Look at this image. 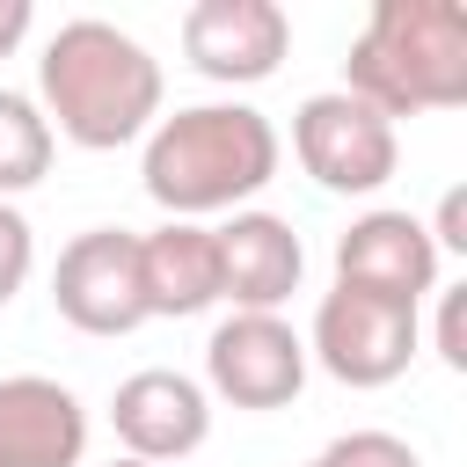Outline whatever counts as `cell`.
<instances>
[{
	"instance_id": "6da1fadb",
	"label": "cell",
	"mask_w": 467,
	"mask_h": 467,
	"mask_svg": "<svg viewBox=\"0 0 467 467\" xmlns=\"http://www.w3.org/2000/svg\"><path fill=\"white\" fill-rule=\"evenodd\" d=\"M161 58L102 22V15H73L44 36V58H36V109L51 124V139H73L88 153H117L131 139H146L161 124Z\"/></svg>"
},
{
	"instance_id": "7a4b0ae2",
	"label": "cell",
	"mask_w": 467,
	"mask_h": 467,
	"mask_svg": "<svg viewBox=\"0 0 467 467\" xmlns=\"http://www.w3.org/2000/svg\"><path fill=\"white\" fill-rule=\"evenodd\" d=\"M277 161L285 139L255 102H190L161 109V124L146 131L139 182L168 219L204 226V212H248V197L270 190Z\"/></svg>"
},
{
	"instance_id": "3957f363",
	"label": "cell",
	"mask_w": 467,
	"mask_h": 467,
	"mask_svg": "<svg viewBox=\"0 0 467 467\" xmlns=\"http://www.w3.org/2000/svg\"><path fill=\"white\" fill-rule=\"evenodd\" d=\"M343 95L372 102L387 124L467 102V7L452 0H379L343 58Z\"/></svg>"
},
{
	"instance_id": "277c9868",
	"label": "cell",
	"mask_w": 467,
	"mask_h": 467,
	"mask_svg": "<svg viewBox=\"0 0 467 467\" xmlns=\"http://www.w3.org/2000/svg\"><path fill=\"white\" fill-rule=\"evenodd\" d=\"M292 153L328 197H372L401 168V131L372 102H358L343 88H321L292 109Z\"/></svg>"
},
{
	"instance_id": "5b68a950",
	"label": "cell",
	"mask_w": 467,
	"mask_h": 467,
	"mask_svg": "<svg viewBox=\"0 0 467 467\" xmlns=\"http://www.w3.org/2000/svg\"><path fill=\"white\" fill-rule=\"evenodd\" d=\"M416 350H423V314L350 292V285L321 292L314 328H306V365H321L343 387H394L416 365Z\"/></svg>"
},
{
	"instance_id": "8992f818",
	"label": "cell",
	"mask_w": 467,
	"mask_h": 467,
	"mask_svg": "<svg viewBox=\"0 0 467 467\" xmlns=\"http://www.w3.org/2000/svg\"><path fill=\"white\" fill-rule=\"evenodd\" d=\"M204 394L234 409H292L306 387V336L285 314H226L204 336Z\"/></svg>"
},
{
	"instance_id": "52a82bcc",
	"label": "cell",
	"mask_w": 467,
	"mask_h": 467,
	"mask_svg": "<svg viewBox=\"0 0 467 467\" xmlns=\"http://www.w3.org/2000/svg\"><path fill=\"white\" fill-rule=\"evenodd\" d=\"M51 306L80 336H131L146 321L139 299V234L124 226H88L58 248L51 263Z\"/></svg>"
},
{
	"instance_id": "ba28073f",
	"label": "cell",
	"mask_w": 467,
	"mask_h": 467,
	"mask_svg": "<svg viewBox=\"0 0 467 467\" xmlns=\"http://www.w3.org/2000/svg\"><path fill=\"white\" fill-rule=\"evenodd\" d=\"M292 15L277 0H197L182 7V58L219 88H255L285 66Z\"/></svg>"
},
{
	"instance_id": "9c48e42d",
	"label": "cell",
	"mask_w": 467,
	"mask_h": 467,
	"mask_svg": "<svg viewBox=\"0 0 467 467\" xmlns=\"http://www.w3.org/2000/svg\"><path fill=\"white\" fill-rule=\"evenodd\" d=\"M438 241L423 234L416 212H358L343 234H336V285L350 292H372V299H394V306H423L438 292Z\"/></svg>"
},
{
	"instance_id": "30bf717a",
	"label": "cell",
	"mask_w": 467,
	"mask_h": 467,
	"mask_svg": "<svg viewBox=\"0 0 467 467\" xmlns=\"http://www.w3.org/2000/svg\"><path fill=\"white\" fill-rule=\"evenodd\" d=\"M109 431H117V445H124L131 460L175 467V460H190V452L212 438V394H204L190 372H175V365H146V372L117 379V394H109Z\"/></svg>"
},
{
	"instance_id": "8fae6325",
	"label": "cell",
	"mask_w": 467,
	"mask_h": 467,
	"mask_svg": "<svg viewBox=\"0 0 467 467\" xmlns=\"http://www.w3.org/2000/svg\"><path fill=\"white\" fill-rule=\"evenodd\" d=\"M212 234H219V299H226L234 314H277V306L299 292V277H306V241H299V226H292L285 212L248 204V212H234L226 226H212Z\"/></svg>"
},
{
	"instance_id": "7c38bea8",
	"label": "cell",
	"mask_w": 467,
	"mask_h": 467,
	"mask_svg": "<svg viewBox=\"0 0 467 467\" xmlns=\"http://www.w3.org/2000/svg\"><path fill=\"white\" fill-rule=\"evenodd\" d=\"M88 460V409L51 372L0 379V467H80Z\"/></svg>"
},
{
	"instance_id": "4fadbf2b",
	"label": "cell",
	"mask_w": 467,
	"mask_h": 467,
	"mask_svg": "<svg viewBox=\"0 0 467 467\" xmlns=\"http://www.w3.org/2000/svg\"><path fill=\"white\" fill-rule=\"evenodd\" d=\"M139 299L146 321H190L219 306V234L197 219H161L139 234Z\"/></svg>"
},
{
	"instance_id": "5bb4252c",
	"label": "cell",
	"mask_w": 467,
	"mask_h": 467,
	"mask_svg": "<svg viewBox=\"0 0 467 467\" xmlns=\"http://www.w3.org/2000/svg\"><path fill=\"white\" fill-rule=\"evenodd\" d=\"M51 153H58V139H51L44 109H36V95L0 88V204H15L22 190H36L51 175Z\"/></svg>"
},
{
	"instance_id": "9a60e30c",
	"label": "cell",
	"mask_w": 467,
	"mask_h": 467,
	"mask_svg": "<svg viewBox=\"0 0 467 467\" xmlns=\"http://www.w3.org/2000/svg\"><path fill=\"white\" fill-rule=\"evenodd\" d=\"M314 467H423V452L394 431H343V438L321 445Z\"/></svg>"
},
{
	"instance_id": "2e32d148",
	"label": "cell",
	"mask_w": 467,
	"mask_h": 467,
	"mask_svg": "<svg viewBox=\"0 0 467 467\" xmlns=\"http://www.w3.org/2000/svg\"><path fill=\"white\" fill-rule=\"evenodd\" d=\"M29 270H36V226L15 204H0V306L29 285Z\"/></svg>"
},
{
	"instance_id": "e0dca14e",
	"label": "cell",
	"mask_w": 467,
	"mask_h": 467,
	"mask_svg": "<svg viewBox=\"0 0 467 467\" xmlns=\"http://www.w3.org/2000/svg\"><path fill=\"white\" fill-rule=\"evenodd\" d=\"M438 358L452 365V372H467V285H445L438 292Z\"/></svg>"
},
{
	"instance_id": "ac0fdd59",
	"label": "cell",
	"mask_w": 467,
	"mask_h": 467,
	"mask_svg": "<svg viewBox=\"0 0 467 467\" xmlns=\"http://www.w3.org/2000/svg\"><path fill=\"white\" fill-rule=\"evenodd\" d=\"M423 234L438 241V255H445V248L460 255V248H467V190H445V197H438V219H431Z\"/></svg>"
},
{
	"instance_id": "d6986e66",
	"label": "cell",
	"mask_w": 467,
	"mask_h": 467,
	"mask_svg": "<svg viewBox=\"0 0 467 467\" xmlns=\"http://www.w3.org/2000/svg\"><path fill=\"white\" fill-rule=\"evenodd\" d=\"M29 29H36V7L29 0H0V58H15Z\"/></svg>"
},
{
	"instance_id": "ffe728a7",
	"label": "cell",
	"mask_w": 467,
	"mask_h": 467,
	"mask_svg": "<svg viewBox=\"0 0 467 467\" xmlns=\"http://www.w3.org/2000/svg\"><path fill=\"white\" fill-rule=\"evenodd\" d=\"M109 467H146V460H131V452H117V460H109Z\"/></svg>"
},
{
	"instance_id": "44dd1931",
	"label": "cell",
	"mask_w": 467,
	"mask_h": 467,
	"mask_svg": "<svg viewBox=\"0 0 467 467\" xmlns=\"http://www.w3.org/2000/svg\"><path fill=\"white\" fill-rule=\"evenodd\" d=\"M306 467H314V460H306Z\"/></svg>"
}]
</instances>
